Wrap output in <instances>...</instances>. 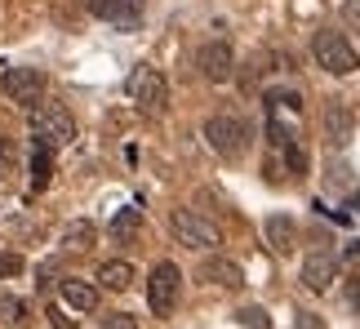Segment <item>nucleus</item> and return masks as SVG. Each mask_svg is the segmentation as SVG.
<instances>
[{
  "label": "nucleus",
  "instance_id": "nucleus-7",
  "mask_svg": "<svg viewBox=\"0 0 360 329\" xmlns=\"http://www.w3.org/2000/svg\"><path fill=\"white\" fill-rule=\"evenodd\" d=\"M0 89H5L9 103H18V107L45 103V76H40L36 67H9L5 80H0Z\"/></svg>",
  "mask_w": 360,
  "mask_h": 329
},
{
  "label": "nucleus",
  "instance_id": "nucleus-11",
  "mask_svg": "<svg viewBox=\"0 0 360 329\" xmlns=\"http://www.w3.org/2000/svg\"><path fill=\"white\" fill-rule=\"evenodd\" d=\"M89 13L103 18V22H116V27H138L143 22L138 0H89Z\"/></svg>",
  "mask_w": 360,
  "mask_h": 329
},
{
  "label": "nucleus",
  "instance_id": "nucleus-15",
  "mask_svg": "<svg viewBox=\"0 0 360 329\" xmlns=\"http://www.w3.org/2000/svg\"><path fill=\"white\" fill-rule=\"evenodd\" d=\"M63 298H67V307H76V311H94L98 307V290L85 280H63Z\"/></svg>",
  "mask_w": 360,
  "mask_h": 329
},
{
  "label": "nucleus",
  "instance_id": "nucleus-24",
  "mask_svg": "<svg viewBox=\"0 0 360 329\" xmlns=\"http://www.w3.org/2000/svg\"><path fill=\"white\" fill-rule=\"evenodd\" d=\"M0 311H5V316H9L13 325H18V321H27V307L18 303V298H5V303H0Z\"/></svg>",
  "mask_w": 360,
  "mask_h": 329
},
{
  "label": "nucleus",
  "instance_id": "nucleus-12",
  "mask_svg": "<svg viewBox=\"0 0 360 329\" xmlns=\"http://www.w3.org/2000/svg\"><path fill=\"white\" fill-rule=\"evenodd\" d=\"M200 280L223 285V290H240V285H245V271H240V263H231V258L214 254V258H205V263H200Z\"/></svg>",
  "mask_w": 360,
  "mask_h": 329
},
{
  "label": "nucleus",
  "instance_id": "nucleus-19",
  "mask_svg": "<svg viewBox=\"0 0 360 329\" xmlns=\"http://www.w3.org/2000/svg\"><path fill=\"white\" fill-rule=\"evenodd\" d=\"M281 152H285V164H289V174H307V152H302L298 143L281 147Z\"/></svg>",
  "mask_w": 360,
  "mask_h": 329
},
{
  "label": "nucleus",
  "instance_id": "nucleus-6",
  "mask_svg": "<svg viewBox=\"0 0 360 329\" xmlns=\"http://www.w3.org/2000/svg\"><path fill=\"white\" fill-rule=\"evenodd\" d=\"M178 290H183V271H178V263H156L151 267V280H147V303L156 316H169V311L178 307Z\"/></svg>",
  "mask_w": 360,
  "mask_h": 329
},
{
  "label": "nucleus",
  "instance_id": "nucleus-25",
  "mask_svg": "<svg viewBox=\"0 0 360 329\" xmlns=\"http://www.w3.org/2000/svg\"><path fill=\"white\" fill-rule=\"evenodd\" d=\"M342 18H347L352 32H360V0H342Z\"/></svg>",
  "mask_w": 360,
  "mask_h": 329
},
{
  "label": "nucleus",
  "instance_id": "nucleus-13",
  "mask_svg": "<svg viewBox=\"0 0 360 329\" xmlns=\"http://www.w3.org/2000/svg\"><path fill=\"white\" fill-rule=\"evenodd\" d=\"M262 240H267V250L271 254H294V245H298V227H294V218H285V214H276L262 223Z\"/></svg>",
  "mask_w": 360,
  "mask_h": 329
},
{
  "label": "nucleus",
  "instance_id": "nucleus-3",
  "mask_svg": "<svg viewBox=\"0 0 360 329\" xmlns=\"http://www.w3.org/2000/svg\"><path fill=\"white\" fill-rule=\"evenodd\" d=\"M169 231L178 245H187V250H218L223 245V227L214 223V218H205L200 209H174L169 214Z\"/></svg>",
  "mask_w": 360,
  "mask_h": 329
},
{
  "label": "nucleus",
  "instance_id": "nucleus-2",
  "mask_svg": "<svg viewBox=\"0 0 360 329\" xmlns=\"http://www.w3.org/2000/svg\"><path fill=\"white\" fill-rule=\"evenodd\" d=\"M124 93H129V103L138 107L143 116H160L165 107H169V85H165V76L156 67H134L129 80H124Z\"/></svg>",
  "mask_w": 360,
  "mask_h": 329
},
{
  "label": "nucleus",
  "instance_id": "nucleus-17",
  "mask_svg": "<svg viewBox=\"0 0 360 329\" xmlns=\"http://www.w3.org/2000/svg\"><path fill=\"white\" fill-rule=\"evenodd\" d=\"M89 245H94V223H85V218H80V223H67V231H63L67 254H85Z\"/></svg>",
  "mask_w": 360,
  "mask_h": 329
},
{
  "label": "nucleus",
  "instance_id": "nucleus-4",
  "mask_svg": "<svg viewBox=\"0 0 360 329\" xmlns=\"http://www.w3.org/2000/svg\"><path fill=\"white\" fill-rule=\"evenodd\" d=\"M311 53H316V63H321L329 76H352L360 67V53L352 49V40L342 32H334V27H321V32H316Z\"/></svg>",
  "mask_w": 360,
  "mask_h": 329
},
{
  "label": "nucleus",
  "instance_id": "nucleus-26",
  "mask_svg": "<svg viewBox=\"0 0 360 329\" xmlns=\"http://www.w3.org/2000/svg\"><path fill=\"white\" fill-rule=\"evenodd\" d=\"M49 325H53V329H76V325H72V321H67V316H63V311H58V307H49Z\"/></svg>",
  "mask_w": 360,
  "mask_h": 329
},
{
  "label": "nucleus",
  "instance_id": "nucleus-23",
  "mask_svg": "<svg viewBox=\"0 0 360 329\" xmlns=\"http://www.w3.org/2000/svg\"><path fill=\"white\" fill-rule=\"evenodd\" d=\"M18 271H22V254H0V276H18Z\"/></svg>",
  "mask_w": 360,
  "mask_h": 329
},
{
  "label": "nucleus",
  "instance_id": "nucleus-21",
  "mask_svg": "<svg viewBox=\"0 0 360 329\" xmlns=\"http://www.w3.org/2000/svg\"><path fill=\"white\" fill-rule=\"evenodd\" d=\"M98 329H138V321L129 316V311H112V316H103Z\"/></svg>",
  "mask_w": 360,
  "mask_h": 329
},
{
  "label": "nucleus",
  "instance_id": "nucleus-14",
  "mask_svg": "<svg viewBox=\"0 0 360 329\" xmlns=\"http://www.w3.org/2000/svg\"><path fill=\"white\" fill-rule=\"evenodd\" d=\"M98 285H103V290H112V294L129 290V285H134V263H124V258L103 263V267H98Z\"/></svg>",
  "mask_w": 360,
  "mask_h": 329
},
{
  "label": "nucleus",
  "instance_id": "nucleus-18",
  "mask_svg": "<svg viewBox=\"0 0 360 329\" xmlns=\"http://www.w3.org/2000/svg\"><path fill=\"white\" fill-rule=\"evenodd\" d=\"M138 231H143V214H138V209H120L112 218V236L116 240H129V236H138Z\"/></svg>",
  "mask_w": 360,
  "mask_h": 329
},
{
  "label": "nucleus",
  "instance_id": "nucleus-10",
  "mask_svg": "<svg viewBox=\"0 0 360 329\" xmlns=\"http://www.w3.org/2000/svg\"><path fill=\"white\" fill-rule=\"evenodd\" d=\"M298 276H302V285H307L311 294H325L329 285L338 280V258H334V254H311L307 263H302Z\"/></svg>",
  "mask_w": 360,
  "mask_h": 329
},
{
  "label": "nucleus",
  "instance_id": "nucleus-8",
  "mask_svg": "<svg viewBox=\"0 0 360 329\" xmlns=\"http://www.w3.org/2000/svg\"><path fill=\"white\" fill-rule=\"evenodd\" d=\"M196 67H200V76H205V80L223 85V80H231V72H236V53H231L227 40H210V45H200Z\"/></svg>",
  "mask_w": 360,
  "mask_h": 329
},
{
  "label": "nucleus",
  "instance_id": "nucleus-22",
  "mask_svg": "<svg viewBox=\"0 0 360 329\" xmlns=\"http://www.w3.org/2000/svg\"><path fill=\"white\" fill-rule=\"evenodd\" d=\"M240 325L245 329H267V311H262V307H245L240 311Z\"/></svg>",
  "mask_w": 360,
  "mask_h": 329
},
{
  "label": "nucleus",
  "instance_id": "nucleus-20",
  "mask_svg": "<svg viewBox=\"0 0 360 329\" xmlns=\"http://www.w3.org/2000/svg\"><path fill=\"white\" fill-rule=\"evenodd\" d=\"M13 160H18V147H13V138H5V134H0V178L13 174Z\"/></svg>",
  "mask_w": 360,
  "mask_h": 329
},
{
  "label": "nucleus",
  "instance_id": "nucleus-16",
  "mask_svg": "<svg viewBox=\"0 0 360 329\" xmlns=\"http://www.w3.org/2000/svg\"><path fill=\"white\" fill-rule=\"evenodd\" d=\"M49 178H53V156H49L45 143H36L32 147V191H45Z\"/></svg>",
  "mask_w": 360,
  "mask_h": 329
},
{
  "label": "nucleus",
  "instance_id": "nucleus-5",
  "mask_svg": "<svg viewBox=\"0 0 360 329\" xmlns=\"http://www.w3.org/2000/svg\"><path fill=\"white\" fill-rule=\"evenodd\" d=\"M32 134L45 147H67L76 138V120L63 103H36L32 107Z\"/></svg>",
  "mask_w": 360,
  "mask_h": 329
},
{
  "label": "nucleus",
  "instance_id": "nucleus-9",
  "mask_svg": "<svg viewBox=\"0 0 360 329\" xmlns=\"http://www.w3.org/2000/svg\"><path fill=\"white\" fill-rule=\"evenodd\" d=\"M321 125H325V138L334 143V147H342V143L352 138V129H356V116H352V107L342 103V98H329L325 112H321Z\"/></svg>",
  "mask_w": 360,
  "mask_h": 329
},
{
  "label": "nucleus",
  "instance_id": "nucleus-27",
  "mask_svg": "<svg viewBox=\"0 0 360 329\" xmlns=\"http://www.w3.org/2000/svg\"><path fill=\"white\" fill-rule=\"evenodd\" d=\"M347 294H352V307L360 311V280H352V290H347Z\"/></svg>",
  "mask_w": 360,
  "mask_h": 329
},
{
  "label": "nucleus",
  "instance_id": "nucleus-1",
  "mask_svg": "<svg viewBox=\"0 0 360 329\" xmlns=\"http://www.w3.org/2000/svg\"><path fill=\"white\" fill-rule=\"evenodd\" d=\"M249 138H254V129H249V120L236 116V112H218V116L205 120V143L223 160H240L249 152Z\"/></svg>",
  "mask_w": 360,
  "mask_h": 329
}]
</instances>
